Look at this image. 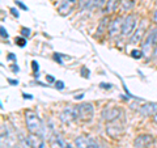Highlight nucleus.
Wrapping results in <instances>:
<instances>
[{
	"instance_id": "obj_1",
	"label": "nucleus",
	"mask_w": 157,
	"mask_h": 148,
	"mask_svg": "<svg viewBox=\"0 0 157 148\" xmlns=\"http://www.w3.org/2000/svg\"><path fill=\"white\" fill-rule=\"evenodd\" d=\"M25 123L29 134H37V135H43V125L41 118L38 117L37 113L33 110H26L25 111Z\"/></svg>"
},
{
	"instance_id": "obj_2",
	"label": "nucleus",
	"mask_w": 157,
	"mask_h": 148,
	"mask_svg": "<svg viewBox=\"0 0 157 148\" xmlns=\"http://www.w3.org/2000/svg\"><path fill=\"white\" fill-rule=\"evenodd\" d=\"M75 114H76V119H80L82 122H90L94 115V107L92 103L85 102L81 105L75 106Z\"/></svg>"
},
{
	"instance_id": "obj_3",
	"label": "nucleus",
	"mask_w": 157,
	"mask_h": 148,
	"mask_svg": "<svg viewBox=\"0 0 157 148\" xmlns=\"http://www.w3.org/2000/svg\"><path fill=\"white\" fill-rule=\"evenodd\" d=\"M156 46H157V28L152 29V30L147 34L143 43H141V53H143V55L148 56L151 53H155Z\"/></svg>"
},
{
	"instance_id": "obj_4",
	"label": "nucleus",
	"mask_w": 157,
	"mask_h": 148,
	"mask_svg": "<svg viewBox=\"0 0 157 148\" xmlns=\"http://www.w3.org/2000/svg\"><path fill=\"white\" fill-rule=\"evenodd\" d=\"M122 114H123V110L121 109V107H117V106H109L106 107V109L102 111V118H104L105 121L107 122H115L118 121L119 118L122 117Z\"/></svg>"
},
{
	"instance_id": "obj_5",
	"label": "nucleus",
	"mask_w": 157,
	"mask_h": 148,
	"mask_svg": "<svg viewBox=\"0 0 157 148\" xmlns=\"http://www.w3.org/2000/svg\"><path fill=\"white\" fill-rule=\"evenodd\" d=\"M136 16L135 14H128L124 21H123V28H122V34L124 37H128V36H132L136 29Z\"/></svg>"
},
{
	"instance_id": "obj_6",
	"label": "nucleus",
	"mask_w": 157,
	"mask_h": 148,
	"mask_svg": "<svg viewBox=\"0 0 157 148\" xmlns=\"http://www.w3.org/2000/svg\"><path fill=\"white\" fill-rule=\"evenodd\" d=\"M155 143V138L151 134H140L135 138L134 147L135 148H149Z\"/></svg>"
},
{
	"instance_id": "obj_7",
	"label": "nucleus",
	"mask_w": 157,
	"mask_h": 148,
	"mask_svg": "<svg viewBox=\"0 0 157 148\" xmlns=\"http://www.w3.org/2000/svg\"><path fill=\"white\" fill-rule=\"evenodd\" d=\"M75 147L76 148H100L98 143L89 136H77L75 139Z\"/></svg>"
},
{
	"instance_id": "obj_8",
	"label": "nucleus",
	"mask_w": 157,
	"mask_h": 148,
	"mask_svg": "<svg viewBox=\"0 0 157 148\" xmlns=\"http://www.w3.org/2000/svg\"><path fill=\"white\" fill-rule=\"evenodd\" d=\"M123 18L121 17H117L115 20H113V21L109 24V34L110 37H115L117 34H119L122 32V28H123Z\"/></svg>"
},
{
	"instance_id": "obj_9",
	"label": "nucleus",
	"mask_w": 157,
	"mask_h": 148,
	"mask_svg": "<svg viewBox=\"0 0 157 148\" xmlns=\"http://www.w3.org/2000/svg\"><path fill=\"white\" fill-rule=\"evenodd\" d=\"M76 3H77V0H63L62 4L58 8L59 13H60L62 16H67V14H70L73 11V8H75Z\"/></svg>"
},
{
	"instance_id": "obj_10",
	"label": "nucleus",
	"mask_w": 157,
	"mask_h": 148,
	"mask_svg": "<svg viewBox=\"0 0 157 148\" xmlns=\"http://www.w3.org/2000/svg\"><path fill=\"white\" fill-rule=\"evenodd\" d=\"M50 147L51 148H76V147H72L60 135H54L50 138Z\"/></svg>"
},
{
	"instance_id": "obj_11",
	"label": "nucleus",
	"mask_w": 157,
	"mask_h": 148,
	"mask_svg": "<svg viewBox=\"0 0 157 148\" xmlns=\"http://www.w3.org/2000/svg\"><path fill=\"white\" fill-rule=\"evenodd\" d=\"M75 119H76L75 107H66V109L60 113V121L63 123H66V125H70V123Z\"/></svg>"
},
{
	"instance_id": "obj_12",
	"label": "nucleus",
	"mask_w": 157,
	"mask_h": 148,
	"mask_svg": "<svg viewBox=\"0 0 157 148\" xmlns=\"http://www.w3.org/2000/svg\"><path fill=\"white\" fill-rule=\"evenodd\" d=\"M28 140H29V143H30L32 148H46V143H45V140H43L42 135L29 134Z\"/></svg>"
},
{
	"instance_id": "obj_13",
	"label": "nucleus",
	"mask_w": 157,
	"mask_h": 148,
	"mask_svg": "<svg viewBox=\"0 0 157 148\" xmlns=\"http://www.w3.org/2000/svg\"><path fill=\"white\" fill-rule=\"evenodd\" d=\"M144 32H145V25H140V26L134 32V34L131 36L130 42H131V43H139V42H141V37H143Z\"/></svg>"
},
{
	"instance_id": "obj_14",
	"label": "nucleus",
	"mask_w": 157,
	"mask_h": 148,
	"mask_svg": "<svg viewBox=\"0 0 157 148\" xmlns=\"http://www.w3.org/2000/svg\"><path fill=\"white\" fill-rule=\"evenodd\" d=\"M118 4H119V0H107L106 6H105V12L106 13L114 12L117 9V7H118Z\"/></svg>"
},
{
	"instance_id": "obj_15",
	"label": "nucleus",
	"mask_w": 157,
	"mask_h": 148,
	"mask_svg": "<svg viewBox=\"0 0 157 148\" xmlns=\"http://www.w3.org/2000/svg\"><path fill=\"white\" fill-rule=\"evenodd\" d=\"M134 0H123L122 2V7H123V9L124 11H130V9L134 7Z\"/></svg>"
},
{
	"instance_id": "obj_16",
	"label": "nucleus",
	"mask_w": 157,
	"mask_h": 148,
	"mask_svg": "<svg viewBox=\"0 0 157 148\" xmlns=\"http://www.w3.org/2000/svg\"><path fill=\"white\" fill-rule=\"evenodd\" d=\"M92 2H93V0H78V4H80V7L82 9H86V8L90 7Z\"/></svg>"
},
{
	"instance_id": "obj_17",
	"label": "nucleus",
	"mask_w": 157,
	"mask_h": 148,
	"mask_svg": "<svg viewBox=\"0 0 157 148\" xmlns=\"http://www.w3.org/2000/svg\"><path fill=\"white\" fill-rule=\"evenodd\" d=\"M16 43H17L20 47H24V46L26 45V39L22 38V37H17V38H16Z\"/></svg>"
},
{
	"instance_id": "obj_18",
	"label": "nucleus",
	"mask_w": 157,
	"mask_h": 148,
	"mask_svg": "<svg viewBox=\"0 0 157 148\" xmlns=\"http://www.w3.org/2000/svg\"><path fill=\"white\" fill-rule=\"evenodd\" d=\"M131 55L134 56L135 59H139V58L143 56V53L139 51V50H134V51H131Z\"/></svg>"
},
{
	"instance_id": "obj_19",
	"label": "nucleus",
	"mask_w": 157,
	"mask_h": 148,
	"mask_svg": "<svg viewBox=\"0 0 157 148\" xmlns=\"http://www.w3.org/2000/svg\"><path fill=\"white\" fill-rule=\"evenodd\" d=\"M32 66H33V70H34V72H36V75L38 76V71H39V66H38V63H37L36 60H33V62H32Z\"/></svg>"
},
{
	"instance_id": "obj_20",
	"label": "nucleus",
	"mask_w": 157,
	"mask_h": 148,
	"mask_svg": "<svg viewBox=\"0 0 157 148\" xmlns=\"http://www.w3.org/2000/svg\"><path fill=\"white\" fill-rule=\"evenodd\" d=\"M21 34H22L24 37H29V34H30V29L22 28V29H21Z\"/></svg>"
},
{
	"instance_id": "obj_21",
	"label": "nucleus",
	"mask_w": 157,
	"mask_h": 148,
	"mask_svg": "<svg viewBox=\"0 0 157 148\" xmlns=\"http://www.w3.org/2000/svg\"><path fill=\"white\" fill-rule=\"evenodd\" d=\"M0 30H2V37L7 39V38H8V33H7L6 29H4V26H2V29H0Z\"/></svg>"
},
{
	"instance_id": "obj_22",
	"label": "nucleus",
	"mask_w": 157,
	"mask_h": 148,
	"mask_svg": "<svg viewBox=\"0 0 157 148\" xmlns=\"http://www.w3.org/2000/svg\"><path fill=\"white\" fill-rule=\"evenodd\" d=\"M55 84H56V88H59V89H63V88H64V83L63 81H56Z\"/></svg>"
},
{
	"instance_id": "obj_23",
	"label": "nucleus",
	"mask_w": 157,
	"mask_h": 148,
	"mask_svg": "<svg viewBox=\"0 0 157 148\" xmlns=\"http://www.w3.org/2000/svg\"><path fill=\"white\" fill-rule=\"evenodd\" d=\"M17 11H18V9H16V8H11V13L13 14L14 17H18V12Z\"/></svg>"
},
{
	"instance_id": "obj_24",
	"label": "nucleus",
	"mask_w": 157,
	"mask_h": 148,
	"mask_svg": "<svg viewBox=\"0 0 157 148\" xmlns=\"http://www.w3.org/2000/svg\"><path fill=\"white\" fill-rule=\"evenodd\" d=\"M8 59H9V60H14V62H16V55H13V54H8Z\"/></svg>"
},
{
	"instance_id": "obj_25",
	"label": "nucleus",
	"mask_w": 157,
	"mask_h": 148,
	"mask_svg": "<svg viewBox=\"0 0 157 148\" xmlns=\"http://www.w3.org/2000/svg\"><path fill=\"white\" fill-rule=\"evenodd\" d=\"M54 59H55V60H58V63H60V64H63V62L60 60V58L58 56V54H55V55H54Z\"/></svg>"
},
{
	"instance_id": "obj_26",
	"label": "nucleus",
	"mask_w": 157,
	"mask_h": 148,
	"mask_svg": "<svg viewBox=\"0 0 157 148\" xmlns=\"http://www.w3.org/2000/svg\"><path fill=\"white\" fill-rule=\"evenodd\" d=\"M8 81L11 83L12 85H17V84H18V81H17V80H12V79H8Z\"/></svg>"
},
{
	"instance_id": "obj_27",
	"label": "nucleus",
	"mask_w": 157,
	"mask_h": 148,
	"mask_svg": "<svg viewBox=\"0 0 157 148\" xmlns=\"http://www.w3.org/2000/svg\"><path fill=\"white\" fill-rule=\"evenodd\" d=\"M153 21L157 24V8H156V11H155V13H153Z\"/></svg>"
},
{
	"instance_id": "obj_28",
	"label": "nucleus",
	"mask_w": 157,
	"mask_h": 148,
	"mask_svg": "<svg viewBox=\"0 0 157 148\" xmlns=\"http://www.w3.org/2000/svg\"><path fill=\"white\" fill-rule=\"evenodd\" d=\"M16 3H17V4H18V6H20V7H21L22 9H26V11H28V8H26L25 6H24V4H22V3H20V2H16Z\"/></svg>"
},
{
	"instance_id": "obj_29",
	"label": "nucleus",
	"mask_w": 157,
	"mask_h": 148,
	"mask_svg": "<svg viewBox=\"0 0 157 148\" xmlns=\"http://www.w3.org/2000/svg\"><path fill=\"white\" fill-rule=\"evenodd\" d=\"M12 70H13L14 72H18V67H17V64H13V66H12Z\"/></svg>"
},
{
	"instance_id": "obj_30",
	"label": "nucleus",
	"mask_w": 157,
	"mask_h": 148,
	"mask_svg": "<svg viewBox=\"0 0 157 148\" xmlns=\"http://www.w3.org/2000/svg\"><path fill=\"white\" fill-rule=\"evenodd\" d=\"M101 87L102 88H111V85H106V83H101Z\"/></svg>"
},
{
	"instance_id": "obj_31",
	"label": "nucleus",
	"mask_w": 157,
	"mask_h": 148,
	"mask_svg": "<svg viewBox=\"0 0 157 148\" xmlns=\"http://www.w3.org/2000/svg\"><path fill=\"white\" fill-rule=\"evenodd\" d=\"M47 80L50 81V83H52V81H54V77H52V76H47Z\"/></svg>"
},
{
	"instance_id": "obj_32",
	"label": "nucleus",
	"mask_w": 157,
	"mask_h": 148,
	"mask_svg": "<svg viewBox=\"0 0 157 148\" xmlns=\"http://www.w3.org/2000/svg\"><path fill=\"white\" fill-rule=\"evenodd\" d=\"M155 56H157V46H156V49H155Z\"/></svg>"
}]
</instances>
